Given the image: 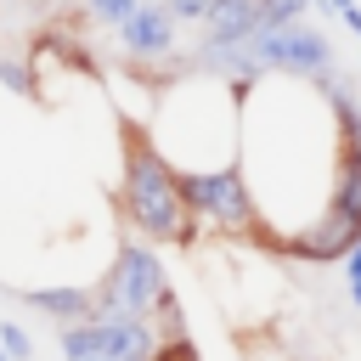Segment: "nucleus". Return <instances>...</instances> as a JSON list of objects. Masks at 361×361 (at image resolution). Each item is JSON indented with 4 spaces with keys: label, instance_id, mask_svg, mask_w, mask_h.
<instances>
[{
    "label": "nucleus",
    "instance_id": "1",
    "mask_svg": "<svg viewBox=\"0 0 361 361\" xmlns=\"http://www.w3.org/2000/svg\"><path fill=\"white\" fill-rule=\"evenodd\" d=\"M118 203H124V220L135 226V237H147V243H192V209H186V192H180V169L152 141H130Z\"/></svg>",
    "mask_w": 361,
    "mask_h": 361
},
{
    "label": "nucleus",
    "instance_id": "2",
    "mask_svg": "<svg viewBox=\"0 0 361 361\" xmlns=\"http://www.w3.org/2000/svg\"><path fill=\"white\" fill-rule=\"evenodd\" d=\"M56 350L62 355H79V361H147L158 355V333L147 316H124V310H90L79 322H62L56 333Z\"/></svg>",
    "mask_w": 361,
    "mask_h": 361
},
{
    "label": "nucleus",
    "instance_id": "3",
    "mask_svg": "<svg viewBox=\"0 0 361 361\" xmlns=\"http://www.w3.org/2000/svg\"><path fill=\"white\" fill-rule=\"evenodd\" d=\"M180 192H186L192 220H209L220 231H254L259 226V203H254L243 158H226L214 169L209 164L203 169H180Z\"/></svg>",
    "mask_w": 361,
    "mask_h": 361
},
{
    "label": "nucleus",
    "instance_id": "4",
    "mask_svg": "<svg viewBox=\"0 0 361 361\" xmlns=\"http://www.w3.org/2000/svg\"><path fill=\"white\" fill-rule=\"evenodd\" d=\"M96 305L102 310H124V316H158L169 305V271L147 243H118L107 276L96 282Z\"/></svg>",
    "mask_w": 361,
    "mask_h": 361
},
{
    "label": "nucleus",
    "instance_id": "5",
    "mask_svg": "<svg viewBox=\"0 0 361 361\" xmlns=\"http://www.w3.org/2000/svg\"><path fill=\"white\" fill-rule=\"evenodd\" d=\"M355 237H361V220H355V214H344V209H333V203H322V214H310L305 226H293V231H288V254L327 265V259H344Z\"/></svg>",
    "mask_w": 361,
    "mask_h": 361
},
{
    "label": "nucleus",
    "instance_id": "6",
    "mask_svg": "<svg viewBox=\"0 0 361 361\" xmlns=\"http://www.w3.org/2000/svg\"><path fill=\"white\" fill-rule=\"evenodd\" d=\"M118 34H124V45L135 56H164L175 45V11H169V0H135V11L118 23Z\"/></svg>",
    "mask_w": 361,
    "mask_h": 361
},
{
    "label": "nucleus",
    "instance_id": "7",
    "mask_svg": "<svg viewBox=\"0 0 361 361\" xmlns=\"http://www.w3.org/2000/svg\"><path fill=\"white\" fill-rule=\"evenodd\" d=\"M23 305H34V310H45L56 322H79V316L96 310V288H28Z\"/></svg>",
    "mask_w": 361,
    "mask_h": 361
},
{
    "label": "nucleus",
    "instance_id": "8",
    "mask_svg": "<svg viewBox=\"0 0 361 361\" xmlns=\"http://www.w3.org/2000/svg\"><path fill=\"white\" fill-rule=\"evenodd\" d=\"M130 11H135V0H90V17H96V23H113V28H118Z\"/></svg>",
    "mask_w": 361,
    "mask_h": 361
},
{
    "label": "nucleus",
    "instance_id": "9",
    "mask_svg": "<svg viewBox=\"0 0 361 361\" xmlns=\"http://www.w3.org/2000/svg\"><path fill=\"white\" fill-rule=\"evenodd\" d=\"M0 350H6V355H28L34 344H28V333H23L17 322H0Z\"/></svg>",
    "mask_w": 361,
    "mask_h": 361
},
{
    "label": "nucleus",
    "instance_id": "10",
    "mask_svg": "<svg viewBox=\"0 0 361 361\" xmlns=\"http://www.w3.org/2000/svg\"><path fill=\"white\" fill-rule=\"evenodd\" d=\"M344 282H350V299L361 305V237H355L350 254H344Z\"/></svg>",
    "mask_w": 361,
    "mask_h": 361
},
{
    "label": "nucleus",
    "instance_id": "11",
    "mask_svg": "<svg viewBox=\"0 0 361 361\" xmlns=\"http://www.w3.org/2000/svg\"><path fill=\"white\" fill-rule=\"evenodd\" d=\"M203 6H209V0H169L175 23H197V17H203Z\"/></svg>",
    "mask_w": 361,
    "mask_h": 361
},
{
    "label": "nucleus",
    "instance_id": "12",
    "mask_svg": "<svg viewBox=\"0 0 361 361\" xmlns=\"http://www.w3.org/2000/svg\"><path fill=\"white\" fill-rule=\"evenodd\" d=\"M338 17H344V28H350V34H355V39H361V6H344V11H338Z\"/></svg>",
    "mask_w": 361,
    "mask_h": 361
},
{
    "label": "nucleus",
    "instance_id": "13",
    "mask_svg": "<svg viewBox=\"0 0 361 361\" xmlns=\"http://www.w3.org/2000/svg\"><path fill=\"white\" fill-rule=\"evenodd\" d=\"M316 6H322V11H333V17H338V11H344V6H355V0H316Z\"/></svg>",
    "mask_w": 361,
    "mask_h": 361
}]
</instances>
